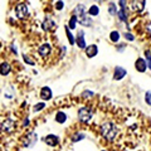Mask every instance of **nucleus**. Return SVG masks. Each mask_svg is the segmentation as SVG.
I'll return each mask as SVG.
<instances>
[{"mask_svg": "<svg viewBox=\"0 0 151 151\" xmlns=\"http://www.w3.org/2000/svg\"><path fill=\"white\" fill-rule=\"evenodd\" d=\"M87 13H88V10L86 9V5H83V4H78L74 9V15L77 17L78 22L81 23L83 27H91V24H92V20H91V18L87 15Z\"/></svg>", "mask_w": 151, "mask_h": 151, "instance_id": "f257e3e1", "label": "nucleus"}, {"mask_svg": "<svg viewBox=\"0 0 151 151\" xmlns=\"http://www.w3.org/2000/svg\"><path fill=\"white\" fill-rule=\"evenodd\" d=\"M101 134L106 140L113 141L117 137L119 131H117V127L115 126V124H112V122H105L101 126Z\"/></svg>", "mask_w": 151, "mask_h": 151, "instance_id": "f03ea898", "label": "nucleus"}, {"mask_svg": "<svg viewBox=\"0 0 151 151\" xmlns=\"http://www.w3.org/2000/svg\"><path fill=\"white\" fill-rule=\"evenodd\" d=\"M78 119L82 122H88L92 119V111L89 107H81L78 110Z\"/></svg>", "mask_w": 151, "mask_h": 151, "instance_id": "7ed1b4c3", "label": "nucleus"}, {"mask_svg": "<svg viewBox=\"0 0 151 151\" xmlns=\"http://www.w3.org/2000/svg\"><path fill=\"white\" fill-rule=\"evenodd\" d=\"M15 13H17V17L19 19H24L28 15V5L24 3L18 4L17 8H15Z\"/></svg>", "mask_w": 151, "mask_h": 151, "instance_id": "20e7f679", "label": "nucleus"}, {"mask_svg": "<svg viewBox=\"0 0 151 151\" xmlns=\"http://www.w3.org/2000/svg\"><path fill=\"white\" fill-rule=\"evenodd\" d=\"M135 68H136L137 72L144 73L146 70V68H147V62H146V59L137 58V59H136V62H135Z\"/></svg>", "mask_w": 151, "mask_h": 151, "instance_id": "39448f33", "label": "nucleus"}, {"mask_svg": "<svg viewBox=\"0 0 151 151\" xmlns=\"http://www.w3.org/2000/svg\"><path fill=\"white\" fill-rule=\"evenodd\" d=\"M126 74H127V70L125 68L120 67V65H117V67L115 68V70H113V79H116V81H120V79L124 78Z\"/></svg>", "mask_w": 151, "mask_h": 151, "instance_id": "423d86ee", "label": "nucleus"}, {"mask_svg": "<svg viewBox=\"0 0 151 151\" xmlns=\"http://www.w3.org/2000/svg\"><path fill=\"white\" fill-rule=\"evenodd\" d=\"M43 141L48 146H50V147H54V146L58 145L59 139L57 135H48V136H45V137H43Z\"/></svg>", "mask_w": 151, "mask_h": 151, "instance_id": "0eeeda50", "label": "nucleus"}, {"mask_svg": "<svg viewBox=\"0 0 151 151\" xmlns=\"http://www.w3.org/2000/svg\"><path fill=\"white\" fill-rule=\"evenodd\" d=\"M50 52H52V47H50L49 43H44V44L39 45V48H38V53H39L40 57H47V55H49Z\"/></svg>", "mask_w": 151, "mask_h": 151, "instance_id": "6e6552de", "label": "nucleus"}, {"mask_svg": "<svg viewBox=\"0 0 151 151\" xmlns=\"http://www.w3.org/2000/svg\"><path fill=\"white\" fill-rule=\"evenodd\" d=\"M37 142V134L34 132H30L25 136V141H24V146L25 147H32L33 145Z\"/></svg>", "mask_w": 151, "mask_h": 151, "instance_id": "1a4fd4ad", "label": "nucleus"}, {"mask_svg": "<svg viewBox=\"0 0 151 151\" xmlns=\"http://www.w3.org/2000/svg\"><path fill=\"white\" fill-rule=\"evenodd\" d=\"M76 44H77L79 48H87L86 47V39H84V33L83 30H79L77 37H76Z\"/></svg>", "mask_w": 151, "mask_h": 151, "instance_id": "9d476101", "label": "nucleus"}, {"mask_svg": "<svg viewBox=\"0 0 151 151\" xmlns=\"http://www.w3.org/2000/svg\"><path fill=\"white\" fill-rule=\"evenodd\" d=\"M145 4H146V1H144V0H140V1H131V9L136 13H140L145 9Z\"/></svg>", "mask_w": 151, "mask_h": 151, "instance_id": "9b49d317", "label": "nucleus"}, {"mask_svg": "<svg viewBox=\"0 0 151 151\" xmlns=\"http://www.w3.org/2000/svg\"><path fill=\"white\" fill-rule=\"evenodd\" d=\"M40 97H42V100H44V101H49L52 97H53V93H52V89L49 87H43L40 89Z\"/></svg>", "mask_w": 151, "mask_h": 151, "instance_id": "f8f14e48", "label": "nucleus"}, {"mask_svg": "<svg viewBox=\"0 0 151 151\" xmlns=\"http://www.w3.org/2000/svg\"><path fill=\"white\" fill-rule=\"evenodd\" d=\"M15 129V122L12 119H6L3 122V130H5V132H12Z\"/></svg>", "mask_w": 151, "mask_h": 151, "instance_id": "ddd939ff", "label": "nucleus"}, {"mask_svg": "<svg viewBox=\"0 0 151 151\" xmlns=\"http://www.w3.org/2000/svg\"><path fill=\"white\" fill-rule=\"evenodd\" d=\"M98 53V48L96 44H91L88 45L86 48V55L88 57V58H93V57H96Z\"/></svg>", "mask_w": 151, "mask_h": 151, "instance_id": "4468645a", "label": "nucleus"}, {"mask_svg": "<svg viewBox=\"0 0 151 151\" xmlns=\"http://www.w3.org/2000/svg\"><path fill=\"white\" fill-rule=\"evenodd\" d=\"M57 28V25H55V23L52 20V19H49V18H47L43 22V29L45 30V32H49V30H54Z\"/></svg>", "mask_w": 151, "mask_h": 151, "instance_id": "2eb2a0df", "label": "nucleus"}, {"mask_svg": "<svg viewBox=\"0 0 151 151\" xmlns=\"http://www.w3.org/2000/svg\"><path fill=\"white\" fill-rule=\"evenodd\" d=\"M67 121V115H65L64 112L59 111L55 113V122H58V124H64V122Z\"/></svg>", "mask_w": 151, "mask_h": 151, "instance_id": "dca6fc26", "label": "nucleus"}, {"mask_svg": "<svg viewBox=\"0 0 151 151\" xmlns=\"http://www.w3.org/2000/svg\"><path fill=\"white\" fill-rule=\"evenodd\" d=\"M10 64L9 63H6V62H3L1 63V70H0V72H1V76H8L9 73H10Z\"/></svg>", "mask_w": 151, "mask_h": 151, "instance_id": "f3484780", "label": "nucleus"}, {"mask_svg": "<svg viewBox=\"0 0 151 151\" xmlns=\"http://www.w3.org/2000/svg\"><path fill=\"white\" fill-rule=\"evenodd\" d=\"M88 14L91 17H97L98 14H100V8H98V5H91V6H89Z\"/></svg>", "mask_w": 151, "mask_h": 151, "instance_id": "a211bd4d", "label": "nucleus"}, {"mask_svg": "<svg viewBox=\"0 0 151 151\" xmlns=\"http://www.w3.org/2000/svg\"><path fill=\"white\" fill-rule=\"evenodd\" d=\"M77 22H78V19H77V17H76V15H72V17H70L69 22H68V24H67L69 29H74V28H76V24H77Z\"/></svg>", "mask_w": 151, "mask_h": 151, "instance_id": "6ab92c4d", "label": "nucleus"}, {"mask_svg": "<svg viewBox=\"0 0 151 151\" xmlns=\"http://www.w3.org/2000/svg\"><path fill=\"white\" fill-rule=\"evenodd\" d=\"M64 29H65V34H67L68 40H69V44H74V43H76V39H74L73 34H72V33H70V29H69L68 27H65Z\"/></svg>", "mask_w": 151, "mask_h": 151, "instance_id": "aec40b11", "label": "nucleus"}, {"mask_svg": "<svg viewBox=\"0 0 151 151\" xmlns=\"http://www.w3.org/2000/svg\"><path fill=\"white\" fill-rule=\"evenodd\" d=\"M110 39L113 42V43H117V42H119V39H120V33L117 32V30L111 32V34H110Z\"/></svg>", "mask_w": 151, "mask_h": 151, "instance_id": "412c9836", "label": "nucleus"}, {"mask_svg": "<svg viewBox=\"0 0 151 151\" xmlns=\"http://www.w3.org/2000/svg\"><path fill=\"white\" fill-rule=\"evenodd\" d=\"M84 137H86V135H84V134H82V132H77V134H74V135H73L72 140H73V142H78V141L83 140Z\"/></svg>", "mask_w": 151, "mask_h": 151, "instance_id": "4be33fe9", "label": "nucleus"}, {"mask_svg": "<svg viewBox=\"0 0 151 151\" xmlns=\"http://www.w3.org/2000/svg\"><path fill=\"white\" fill-rule=\"evenodd\" d=\"M108 12H110L111 15H116L117 13V9H116V5H115V3H110V5H108Z\"/></svg>", "mask_w": 151, "mask_h": 151, "instance_id": "5701e85b", "label": "nucleus"}, {"mask_svg": "<svg viewBox=\"0 0 151 151\" xmlns=\"http://www.w3.org/2000/svg\"><path fill=\"white\" fill-rule=\"evenodd\" d=\"M23 59H24V62L28 63L29 65H34V64H35V60H33L30 57H29V55H27V54L23 55Z\"/></svg>", "mask_w": 151, "mask_h": 151, "instance_id": "b1692460", "label": "nucleus"}, {"mask_svg": "<svg viewBox=\"0 0 151 151\" xmlns=\"http://www.w3.org/2000/svg\"><path fill=\"white\" fill-rule=\"evenodd\" d=\"M145 57H146V62H147V67L151 69V52L145 50Z\"/></svg>", "mask_w": 151, "mask_h": 151, "instance_id": "393cba45", "label": "nucleus"}, {"mask_svg": "<svg viewBox=\"0 0 151 151\" xmlns=\"http://www.w3.org/2000/svg\"><path fill=\"white\" fill-rule=\"evenodd\" d=\"M45 107V103L44 102H40V103H37V105L34 106V112H39L40 110H43V108Z\"/></svg>", "mask_w": 151, "mask_h": 151, "instance_id": "a878e982", "label": "nucleus"}, {"mask_svg": "<svg viewBox=\"0 0 151 151\" xmlns=\"http://www.w3.org/2000/svg\"><path fill=\"white\" fill-rule=\"evenodd\" d=\"M145 101L149 106H151V91H147L145 93Z\"/></svg>", "mask_w": 151, "mask_h": 151, "instance_id": "bb28decb", "label": "nucleus"}, {"mask_svg": "<svg viewBox=\"0 0 151 151\" xmlns=\"http://www.w3.org/2000/svg\"><path fill=\"white\" fill-rule=\"evenodd\" d=\"M124 37L126 38L127 40H131V42H132V40H135V37L132 35L131 33H125V34H124Z\"/></svg>", "mask_w": 151, "mask_h": 151, "instance_id": "cd10ccee", "label": "nucleus"}, {"mask_svg": "<svg viewBox=\"0 0 151 151\" xmlns=\"http://www.w3.org/2000/svg\"><path fill=\"white\" fill-rule=\"evenodd\" d=\"M63 5H64L63 1H57V3H55V9H58V10H62Z\"/></svg>", "mask_w": 151, "mask_h": 151, "instance_id": "c85d7f7f", "label": "nucleus"}, {"mask_svg": "<svg viewBox=\"0 0 151 151\" xmlns=\"http://www.w3.org/2000/svg\"><path fill=\"white\" fill-rule=\"evenodd\" d=\"M91 96H93V92L92 91H84L83 92V97L84 98H88V97H91Z\"/></svg>", "mask_w": 151, "mask_h": 151, "instance_id": "c756f323", "label": "nucleus"}, {"mask_svg": "<svg viewBox=\"0 0 151 151\" xmlns=\"http://www.w3.org/2000/svg\"><path fill=\"white\" fill-rule=\"evenodd\" d=\"M146 30H147V33H149V34L151 35V22L149 23L147 25H146Z\"/></svg>", "mask_w": 151, "mask_h": 151, "instance_id": "7c9ffc66", "label": "nucleus"}, {"mask_svg": "<svg viewBox=\"0 0 151 151\" xmlns=\"http://www.w3.org/2000/svg\"><path fill=\"white\" fill-rule=\"evenodd\" d=\"M28 124H29V120H28V119H27V120H25V121H24V126H27V125H28Z\"/></svg>", "mask_w": 151, "mask_h": 151, "instance_id": "2f4dec72", "label": "nucleus"}, {"mask_svg": "<svg viewBox=\"0 0 151 151\" xmlns=\"http://www.w3.org/2000/svg\"><path fill=\"white\" fill-rule=\"evenodd\" d=\"M103 151H105V150H103Z\"/></svg>", "mask_w": 151, "mask_h": 151, "instance_id": "473e14b6", "label": "nucleus"}]
</instances>
